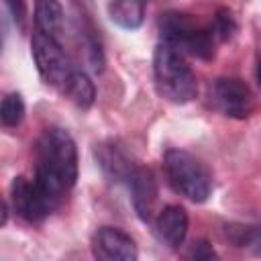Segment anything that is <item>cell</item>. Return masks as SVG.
I'll return each mask as SVG.
<instances>
[{
	"mask_svg": "<svg viewBox=\"0 0 261 261\" xmlns=\"http://www.w3.org/2000/svg\"><path fill=\"white\" fill-rule=\"evenodd\" d=\"M39 188L59 206L77 179V149L65 128L51 126L35 143V177Z\"/></svg>",
	"mask_w": 261,
	"mask_h": 261,
	"instance_id": "obj_1",
	"label": "cell"
},
{
	"mask_svg": "<svg viewBox=\"0 0 261 261\" xmlns=\"http://www.w3.org/2000/svg\"><path fill=\"white\" fill-rule=\"evenodd\" d=\"M153 75L157 92L173 104H186L198 94L196 75L184 53L165 41H161L153 51Z\"/></svg>",
	"mask_w": 261,
	"mask_h": 261,
	"instance_id": "obj_2",
	"label": "cell"
},
{
	"mask_svg": "<svg viewBox=\"0 0 261 261\" xmlns=\"http://www.w3.org/2000/svg\"><path fill=\"white\" fill-rule=\"evenodd\" d=\"M159 33H161V41L173 45L181 53H188L204 61L214 57L216 51L214 47L218 41L210 24H202L186 12H177V10L163 12L159 16Z\"/></svg>",
	"mask_w": 261,
	"mask_h": 261,
	"instance_id": "obj_3",
	"label": "cell"
},
{
	"mask_svg": "<svg viewBox=\"0 0 261 261\" xmlns=\"http://www.w3.org/2000/svg\"><path fill=\"white\" fill-rule=\"evenodd\" d=\"M169 186L184 198L202 204L212 194V175L208 167L184 149H169L163 157Z\"/></svg>",
	"mask_w": 261,
	"mask_h": 261,
	"instance_id": "obj_4",
	"label": "cell"
},
{
	"mask_svg": "<svg viewBox=\"0 0 261 261\" xmlns=\"http://www.w3.org/2000/svg\"><path fill=\"white\" fill-rule=\"evenodd\" d=\"M31 53H33L37 71L43 77V82L61 92L63 84L67 82L69 73L73 71L65 51H63L61 41L35 31L33 39H31Z\"/></svg>",
	"mask_w": 261,
	"mask_h": 261,
	"instance_id": "obj_5",
	"label": "cell"
},
{
	"mask_svg": "<svg viewBox=\"0 0 261 261\" xmlns=\"http://www.w3.org/2000/svg\"><path fill=\"white\" fill-rule=\"evenodd\" d=\"M10 204L12 210L27 222H41L57 208V204L39 188V184L24 175L12 179Z\"/></svg>",
	"mask_w": 261,
	"mask_h": 261,
	"instance_id": "obj_6",
	"label": "cell"
},
{
	"mask_svg": "<svg viewBox=\"0 0 261 261\" xmlns=\"http://www.w3.org/2000/svg\"><path fill=\"white\" fill-rule=\"evenodd\" d=\"M210 102L228 118H247L253 110V94L239 77H218L210 86Z\"/></svg>",
	"mask_w": 261,
	"mask_h": 261,
	"instance_id": "obj_7",
	"label": "cell"
},
{
	"mask_svg": "<svg viewBox=\"0 0 261 261\" xmlns=\"http://www.w3.org/2000/svg\"><path fill=\"white\" fill-rule=\"evenodd\" d=\"M92 251L94 257L104 261H135L139 257L137 245L130 234L114 226H102L96 230L92 239Z\"/></svg>",
	"mask_w": 261,
	"mask_h": 261,
	"instance_id": "obj_8",
	"label": "cell"
},
{
	"mask_svg": "<svg viewBox=\"0 0 261 261\" xmlns=\"http://www.w3.org/2000/svg\"><path fill=\"white\" fill-rule=\"evenodd\" d=\"M96 161L102 169V173L110 179V181H128L130 173L135 171V163L130 159V155L124 151V147L116 141H104L100 145H96Z\"/></svg>",
	"mask_w": 261,
	"mask_h": 261,
	"instance_id": "obj_9",
	"label": "cell"
},
{
	"mask_svg": "<svg viewBox=\"0 0 261 261\" xmlns=\"http://www.w3.org/2000/svg\"><path fill=\"white\" fill-rule=\"evenodd\" d=\"M126 184H128L130 200H133V206L139 218L149 222L153 216V206L157 202V181H155L153 171L149 167L137 165Z\"/></svg>",
	"mask_w": 261,
	"mask_h": 261,
	"instance_id": "obj_10",
	"label": "cell"
},
{
	"mask_svg": "<svg viewBox=\"0 0 261 261\" xmlns=\"http://www.w3.org/2000/svg\"><path fill=\"white\" fill-rule=\"evenodd\" d=\"M188 212L177 206V204H169L165 206L157 218H155V232L159 237L161 243H165L169 249H177L184 245L186 234H188Z\"/></svg>",
	"mask_w": 261,
	"mask_h": 261,
	"instance_id": "obj_11",
	"label": "cell"
},
{
	"mask_svg": "<svg viewBox=\"0 0 261 261\" xmlns=\"http://www.w3.org/2000/svg\"><path fill=\"white\" fill-rule=\"evenodd\" d=\"M35 31L61 41L63 35V8L59 0H35Z\"/></svg>",
	"mask_w": 261,
	"mask_h": 261,
	"instance_id": "obj_12",
	"label": "cell"
},
{
	"mask_svg": "<svg viewBox=\"0 0 261 261\" xmlns=\"http://www.w3.org/2000/svg\"><path fill=\"white\" fill-rule=\"evenodd\" d=\"M61 94L67 96V98H69L77 108H82V110H88V108L94 104V100H96L94 82L90 80V75H88L86 71L75 69V67H73V71L69 73L67 82L63 84Z\"/></svg>",
	"mask_w": 261,
	"mask_h": 261,
	"instance_id": "obj_13",
	"label": "cell"
},
{
	"mask_svg": "<svg viewBox=\"0 0 261 261\" xmlns=\"http://www.w3.org/2000/svg\"><path fill=\"white\" fill-rule=\"evenodd\" d=\"M108 14L110 20L120 29L135 31L145 20V0H112Z\"/></svg>",
	"mask_w": 261,
	"mask_h": 261,
	"instance_id": "obj_14",
	"label": "cell"
},
{
	"mask_svg": "<svg viewBox=\"0 0 261 261\" xmlns=\"http://www.w3.org/2000/svg\"><path fill=\"white\" fill-rule=\"evenodd\" d=\"M77 37H80V45L86 53V61L88 65L100 73L104 69V53H102V43H100V35L96 33L94 24L90 20H84L80 16V22H77Z\"/></svg>",
	"mask_w": 261,
	"mask_h": 261,
	"instance_id": "obj_15",
	"label": "cell"
},
{
	"mask_svg": "<svg viewBox=\"0 0 261 261\" xmlns=\"http://www.w3.org/2000/svg\"><path fill=\"white\" fill-rule=\"evenodd\" d=\"M228 243L245 251H261V226L259 224H228L224 228Z\"/></svg>",
	"mask_w": 261,
	"mask_h": 261,
	"instance_id": "obj_16",
	"label": "cell"
},
{
	"mask_svg": "<svg viewBox=\"0 0 261 261\" xmlns=\"http://www.w3.org/2000/svg\"><path fill=\"white\" fill-rule=\"evenodd\" d=\"M24 118V100L18 92H10L2 98V106H0V120L4 126L12 128L18 126Z\"/></svg>",
	"mask_w": 261,
	"mask_h": 261,
	"instance_id": "obj_17",
	"label": "cell"
},
{
	"mask_svg": "<svg viewBox=\"0 0 261 261\" xmlns=\"http://www.w3.org/2000/svg\"><path fill=\"white\" fill-rule=\"evenodd\" d=\"M210 29H212V33H214L216 41L224 43V41H230V39L234 37V33H237L239 24H237L234 14H232L228 8H218V10L214 12V16H212Z\"/></svg>",
	"mask_w": 261,
	"mask_h": 261,
	"instance_id": "obj_18",
	"label": "cell"
},
{
	"mask_svg": "<svg viewBox=\"0 0 261 261\" xmlns=\"http://www.w3.org/2000/svg\"><path fill=\"white\" fill-rule=\"evenodd\" d=\"M4 4H6V8H8L12 20H14L18 27H22V24H24V16H27L24 0H4Z\"/></svg>",
	"mask_w": 261,
	"mask_h": 261,
	"instance_id": "obj_19",
	"label": "cell"
},
{
	"mask_svg": "<svg viewBox=\"0 0 261 261\" xmlns=\"http://www.w3.org/2000/svg\"><path fill=\"white\" fill-rule=\"evenodd\" d=\"M190 255L194 259H214L216 257V251L212 249V245L208 241H198V243H194Z\"/></svg>",
	"mask_w": 261,
	"mask_h": 261,
	"instance_id": "obj_20",
	"label": "cell"
},
{
	"mask_svg": "<svg viewBox=\"0 0 261 261\" xmlns=\"http://www.w3.org/2000/svg\"><path fill=\"white\" fill-rule=\"evenodd\" d=\"M255 73H257V82L261 84V57H259V61H257V71H255Z\"/></svg>",
	"mask_w": 261,
	"mask_h": 261,
	"instance_id": "obj_21",
	"label": "cell"
}]
</instances>
